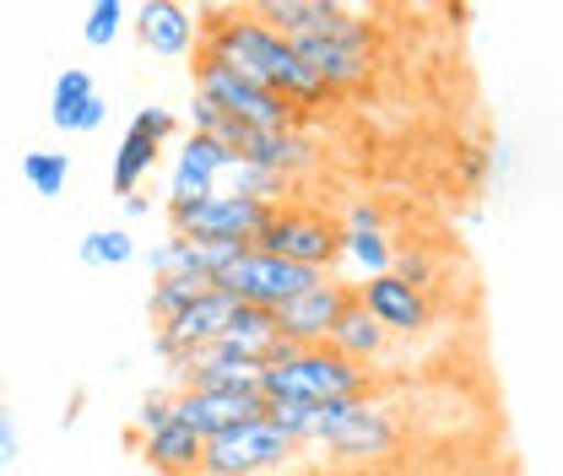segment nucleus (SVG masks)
<instances>
[{"instance_id":"1","label":"nucleus","mask_w":563,"mask_h":476,"mask_svg":"<svg viewBox=\"0 0 563 476\" xmlns=\"http://www.w3.org/2000/svg\"><path fill=\"white\" fill-rule=\"evenodd\" d=\"M201 55H217L239 76H250V81L272 87L282 98H292L303 114L320 109V103H331V87L303 66V55L292 49V38L277 33L272 22L250 16V11H211L207 22H201Z\"/></svg>"},{"instance_id":"2","label":"nucleus","mask_w":563,"mask_h":476,"mask_svg":"<svg viewBox=\"0 0 563 476\" xmlns=\"http://www.w3.org/2000/svg\"><path fill=\"white\" fill-rule=\"evenodd\" d=\"M379 374L368 363H352L331 346H303L292 363L266 368L261 379V396L277 407V401H363L374 396Z\"/></svg>"},{"instance_id":"3","label":"nucleus","mask_w":563,"mask_h":476,"mask_svg":"<svg viewBox=\"0 0 563 476\" xmlns=\"http://www.w3.org/2000/svg\"><path fill=\"white\" fill-rule=\"evenodd\" d=\"M190 76H196V92H201V98H211L222 114H233V120H244V125H261V131H303V120H309L292 98H282L272 87L239 76V70L228 66V60H217V55H201V49H196Z\"/></svg>"},{"instance_id":"4","label":"nucleus","mask_w":563,"mask_h":476,"mask_svg":"<svg viewBox=\"0 0 563 476\" xmlns=\"http://www.w3.org/2000/svg\"><path fill=\"white\" fill-rule=\"evenodd\" d=\"M298 455V439L282 433L266 417L255 422H239V428H222L207 439V461H201V476H272V472H287Z\"/></svg>"},{"instance_id":"5","label":"nucleus","mask_w":563,"mask_h":476,"mask_svg":"<svg viewBox=\"0 0 563 476\" xmlns=\"http://www.w3.org/2000/svg\"><path fill=\"white\" fill-rule=\"evenodd\" d=\"M277 206L250 201V196H233V190H217L207 201H179L168 206V233H185V239H217V244H244L255 250L261 233L272 228Z\"/></svg>"},{"instance_id":"6","label":"nucleus","mask_w":563,"mask_h":476,"mask_svg":"<svg viewBox=\"0 0 563 476\" xmlns=\"http://www.w3.org/2000/svg\"><path fill=\"white\" fill-rule=\"evenodd\" d=\"M331 272H314V266H298V261H282V255H272V250H244L233 266H228V276L217 281V287H228L239 303H255V309H272L277 314L282 303H292L298 292H309L314 281H325Z\"/></svg>"},{"instance_id":"7","label":"nucleus","mask_w":563,"mask_h":476,"mask_svg":"<svg viewBox=\"0 0 563 476\" xmlns=\"http://www.w3.org/2000/svg\"><path fill=\"white\" fill-rule=\"evenodd\" d=\"M261 250L298 261V266H314V272H331V266H342V222L314 206H277L272 228L261 233Z\"/></svg>"},{"instance_id":"8","label":"nucleus","mask_w":563,"mask_h":476,"mask_svg":"<svg viewBox=\"0 0 563 476\" xmlns=\"http://www.w3.org/2000/svg\"><path fill=\"white\" fill-rule=\"evenodd\" d=\"M396 444H401V417L385 407V401L363 396V401H352V411L342 417V428H336L320 450H325V461H336V466H374V461L396 455Z\"/></svg>"},{"instance_id":"9","label":"nucleus","mask_w":563,"mask_h":476,"mask_svg":"<svg viewBox=\"0 0 563 476\" xmlns=\"http://www.w3.org/2000/svg\"><path fill=\"white\" fill-rule=\"evenodd\" d=\"M179 131V120H174V109H136L131 114V125H125V136L114 146V168H109V185H114V196H136V185L152 174V163H157V152L174 141Z\"/></svg>"},{"instance_id":"10","label":"nucleus","mask_w":563,"mask_h":476,"mask_svg":"<svg viewBox=\"0 0 563 476\" xmlns=\"http://www.w3.org/2000/svg\"><path fill=\"white\" fill-rule=\"evenodd\" d=\"M352 298H357L352 281H336V276L314 281L309 292H298L292 303L277 309V336L292 341V346H325V336L336 331V320L347 314Z\"/></svg>"},{"instance_id":"11","label":"nucleus","mask_w":563,"mask_h":476,"mask_svg":"<svg viewBox=\"0 0 563 476\" xmlns=\"http://www.w3.org/2000/svg\"><path fill=\"white\" fill-rule=\"evenodd\" d=\"M266 363L244 357L228 341H207L174 363V390H261Z\"/></svg>"},{"instance_id":"12","label":"nucleus","mask_w":563,"mask_h":476,"mask_svg":"<svg viewBox=\"0 0 563 476\" xmlns=\"http://www.w3.org/2000/svg\"><path fill=\"white\" fill-rule=\"evenodd\" d=\"M244 303L228 292V287H211V292H201L174 325H163V331H152V352L174 368L185 352H196V346H207V341H217L228 325H233V314H239Z\"/></svg>"},{"instance_id":"13","label":"nucleus","mask_w":563,"mask_h":476,"mask_svg":"<svg viewBox=\"0 0 563 476\" xmlns=\"http://www.w3.org/2000/svg\"><path fill=\"white\" fill-rule=\"evenodd\" d=\"M233 163H239V157H233V146H228V141L190 131V136L179 141V152H174V168H168V206L217 196Z\"/></svg>"},{"instance_id":"14","label":"nucleus","mask_w":563,"mask_h":476,"mask_svg":"<svg viewBox=\"0 0 563 476\" xmlns=\"http://www.w3.org/2000/svg\"><path fill=\"white\" fill-rule=\"evenodd\" d=\"M357 287V303L390 331V336H422L428 325H433V303H428V292L412 287V281H401L396 272L385 276H368V281H352Z\"/></svg>"},{"instance_id":"15","label":"nucleus","mask_w":563,"mask_h":476,"mask_svg":"<svg viewBox=\"0 0 563 476\" xmlns=\"http://www.w3.org/2000/svg\"><path fill=\"white\" fill-rule=\"evenodd\" d=\"M131 27H136V44L157 60H185L201 49V22L185 11V0H141Z\"/></svg>"},{"instance_id":"16","label":"nucleus","mask_w":563,"mask_h":476,"mask_svg":"<svg viewBox=\"0 0 563 476\" xmlns=\"http://www.w3.org/2000/svg\"><path fill=\"white\" fill-rule=\"evenodd\" d=\"M292 49L331 87V98L363 92L374 81V49H363V44H347V38H292Z\"/></svg>"},{"instance_id":"17","label":"nucleus","mask_w":563,"mask_h":476,"mask_svg":"<svg viewBox=\"0 0 563 476\" xmlns=\"http://www.w3.org/2000/svg\"><path fill=\"white\" fill-rule=\"evenodd\" d=\"M239 255H244V244H217V239L168 233V239L146 255V266H152V276H196V281H211V287H217Z\"/></svg>"},{"instance_id":"18","label":"nucleus","mask_w":563,"mask_h":476,"mask_svg":"<svg viewBox=\"0 0 563 476\" xmlns=\"http://www.w3.org/2000/svg\"><path fill=\"white\" fill-rule=\"evenodd\" d=\"M250 16L272 22L287 38H336L347 27V0H244Z\"/></svg>"},{"instance_id":"19","label":"nucleus","mask_w":563,"mask_h":476,"mask_svg":"<svg viewBox=\"0 0 563 476\" xmlns=\"http://www.w3.org/2000/svg\"><path fill=\"white\" fill-rule=\"evenodd\" d=\"M266 411H272V401L261 390H179V422H190L201 439L239 428V422H255Z\"/></svg>"},{"instance_id":"20","label":"nucleus","mask_w":563,"mask_h":476,"mask_svg":"<svg viewBox=\"0 0 563 476\" xmlns=\"http://www.w3.org/2000/svg\"><path fill=\"white\" fill-rule=\"evenodd\" d=\"M103 114H109V103L98 98V87H92L87 70L66 66L60 76H55V92H49V125H55V131L87 136V131L103 125Z\"/></svg>"},{"instance_id":"21","label":"nucleus","mask_w":563,"mask_h":476,"mask_svg":"<svg viewBox=\"0 0 563 476\" xmlns=\"http://www.w3.org/2000/svg\"><path fill=\"white\" fill-rule=\"evenodd\" d=\"M141 466L157 476H201V461H207V439L190 428V422H168L163 433L141 439L136 444Z\"/></svg>"},{"instance_id":"22","label":"nucleus","mask_w":563,"mask_h":476,"mask_svg":"<svg viewBox=\"0 0 563 476\" xmlns=\"http://www.w3.org/2000/svg\"><path fill=\"white\" fill-rule=\"evenodd\" d=\"M325 346H331V352H342V357H352V363H379V357L390 352V331H385V325H379L357 298H352L347 314L336 320V331L325 336Z\"/></svg>"},{"instance_id":"23","label":"nucleus","mask_w":563,"mask_h":476,"mask_svg":"<svg viewBox=\"0 0 563 476\" xmlns=\"http://www.w3.org/2000/svg\"><path fill=\"white\" fill-rule=\"evenodd\" d=\"M201 292H211V281H196V276H157L152 292H146V320H152V331L174 325Z\"/></svg>"},{"instance_id":"24","label":"nucleus","mask_w":563,"mask_h":476,"mask_svg":"<svg viewBox=\"0 0 563 476\" xmlns=\"http://www.w3.org/2000/svg\"><path fill=\"white\" fill-rule=\"evenodd\" d=\"M396 250H401V244H390L385 228H342V261H352V266L363 272V281L390 272V266H396Z\"/></svg>"},{"instance_id":"25","label":"nucleus","mask_w":563,"mask_h":476,"mask_svg":"<svg viewBox=\"0 0 563 476\" xmlns=\"http://www.w3.org/2000/svg\"><path fill=\"white\" fill-rule=\"evenodd\" d=\"M222 185L233 196H250V201H266V206H287V196H292V179L277 174V168H261V163H233Z\"/></svg>"},{"instance_id":"26","label":"nucleus","mask_w":563,"mask_h":476,"mask_svg":"<svg viewBox=\"0 0 563 476\" xmlns=\"http://www.w3.org/2000/svg\"><path fill=\"white\" fill-rule=\"evenodd\" d=\"M76 255H81V266H92V272H114V266H131V261H136V239H131L125 228H92V233L76 244Z\"/></svg>"},{"instance_id":"27","label":"nucleus","mask_w":563,"mask_h":476,"mask_svg":"<svg viewBox=\"0 0 563 476\" xmlns=\"http://www.w3.org/2000/svg\"><path fill=\"white\" fill-rule=\"evenodd\" d=\"M22 179L33 185V196L55 201V196H66L70 157H66V152H27V157H22Z\"/></svg>"},{"instance_id":"28","label":"nucleus","mask_w":563,"mask_h":476,"mask_svg":"<svg viewBox=\"0 0 563 476\" xmlns=\"http://www.w3.org/2000/svg\"><path fill=\"white\" fill-rule=\"evenodd\" d=\"M168 422H179V390H146L141 396V407L136 417H131V450H136L141 439H152V433H163Z\"/></svg>"},{"instance_id":"29","label":"nucleus","mask_w":563,"mask_h":476,"mask_svg":"<svg viewBox=\"0 0 563 476\" xmlns=\"http://www.w3.org/2000/svg\"><path fill=\"white\" fill-rule=\"evenodd\" d=\"M125 33V0H87V22H81V38L92 49H109L114 38Z\"/></svg>"},{"instance_id":"30","label":"nucleus","mask_w":563,"mask_h":476,"mask_svg":"<svg viewBox=\"0 0 563 476\" xmlns=\"http://www.w3.org/2000/svg\"><path fill=\"white\" fill-rule=\"evenodd\" d=\"M390 272L401 276V281H412V287H422V292H428V287L439 281V255H433V250H422V244H401Z\"/></svg>"},{"instance_id":"31","label":"nucleus","mask_w":563,"mask_h":476,"mask_svg":"<svg viewBox=\"0 0 563 476\" xmlns=\"http://www.w3.org/2000/svg\"><path fill=\"white\" fill-rule=\"evenodd\" d=\"M493 168H498V163H493L488 146H461V152H455V174H461V185H466V190H483Z\"/></svg>"},{"instance_id":"32","label":"nucleus","mask_w":563,"mask_h":476,"mask_svg":"<svg viewBox=\"0 0 563 476\" xmlns=\"http://www.w3.org/2000/svg\"><path fill=\"white\" fill-rule=\"evenodd\" d=\"M222 125H228V114L211 103V98H190V131H201V136H222Z\"/></svg>"},{"instance_id":"33","label":"nucleus","mask_w":563,"mask_h":476,"mask_svg":"<svg viewBox=\"0 0 563 476\" xmlns=\"http://www.w3.org/2000/svg\"><path fill=\"white\" fill-rule=\"evenodd\" d=\"M16 455H22L16 417H11V407H0V472H11V466H16Z\"/></svg>"},{"instance_id":"34","label":"nucleus","mask_w":563,"mask_h":476,"mask_svg":"<svg viewBox=\"0 0 563 476\" xmlns=\"http://www.w3.org/2000/svg\"><path fill=\"white\" fill-rule=\"evenodd\" d=\"M342 228H385V211H379L374 201H357L347 211V222H342Z\"/></svg>"},{"instance_id":"35","label":"nucleus","mask_w":563,"mask_h":476,"mask_svg":"<svg viewBox=\"0 0 563 476\" xmlns=\"http://www.w3.org/2000/svg\"><path fill=\"white\" fill-rule=\"evenodd\" d=\"M81 407H87V390L76 385V390H70V401H66V411H60V428H76V422H81Z\"/></svg>"},{"instance_id":"36","label":"nucleus","mask_w":563,"mask_h":476,"mask_svg":"<svg viewBox=\"0 0 563 476\" xmlns=\"http://www.w3.org/2000/svg\"><path fill=\"white\" fill-rule=\"evenodd\" d=\"M125 211H131V217H146V211H152V201H146V196H131V201H125Z\"/></svg>"},{"instance_id":"37","label":"nucleus","mask_w":563,"mask_h":476,"mask_svg":"<svg viewBox=\"0 0 563 476\" xmlns=\"http://www.w3.org/2000/svg\"><path fill=\"white\" fill-rule=\"evenodd\" d=\"M272 476H309V472H272Z\"/></svg>"}]
</instances>
